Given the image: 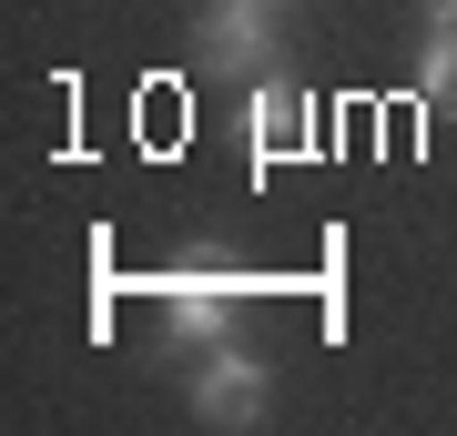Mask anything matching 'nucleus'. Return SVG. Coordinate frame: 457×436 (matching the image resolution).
I'll use <instances>...</instances> for the list:
<instances>
[{"label": "nucleus", "mask_w": 457, "mask_h": 436, "mask_svg": "<svg viewBox=\"0 0 457 436\" xmlns=\"http://www.w3.org/2000/svg\"><path fill=\"white\" fill-rule=\"evenodd\" d=\"M153 294H163V335L173 345H224L234 335V325H245V275H204V264H183V275H163V284H153Z\"/></svg>", "instance_id": "1"}, {"label": "nucleus", "mask_w": 457, "mask_h": 436, "mask_svg": "<svg viewBox=\"0 0 457 436\" xmlns=\"http://www.w3.org/2000/svg\"><path fill=\"white\" fill-rule=\"evenodd\" d=\"M245 152H254V173H275V162H305V152H315V102L295 92V81L254 71V92H245Z\"/></svg>", "instance_id": "2"}, {"label": "nucleus", "mask_w": 457, "mask_h": 436, "mask_svg": "<svg viewBox=\"0 0 457 436\" xmlns=\"http://www.w3.org/2000/svg\"><path fill=\"white\" fill-rule=\"evenodd\" d=\"M194 41H204V62L213 71H264V51H275V0H204V21H194Z\"/></svg>", "instance_id": "3"}, {"label": "nucleus", "mask_w": 457, "mask_h": 436, "mask_svg": "<svg viewBox=\"0 0 457 436\" xmlns=\"http://www.w3.org/2000/svg\"><path fill=\"white\" fill-rule=\"evenodd\" d=\"M264 396H275V375H264V356H245V345H213L204 375H194V406H204L213 426H254Z\"/></svg>", "instance_id": "4"}, {"label": "nucleus", "mask_w": 457, "mask_h": 436, "mask_svg": "<svg viewBox=\"0 0 457 436\" xmlns=\"http://www.w3.org/2000/svg\"><path fill=\"white\" fill-rule=\"evenodd\" d=\"M417 102L457 122V31H427V51H417Z\"/></svg>", "instance_id": "5"}, {"label": "nucleus", "mask_w": 457, "mask_h": 436, "mask_svg": "<svg viewBox=\"0 0 457 436\" xmlns=\"http://www.w3.org/2000/svg\"><path fill=\"white\" fill-rule=\"evenodd\" d=\"M427 11V31H457V0H417Z\"/></svg>", "instance_id": "6"}]
</instances>
